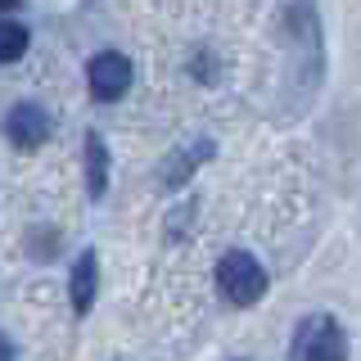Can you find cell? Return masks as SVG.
Masks as SVG:
<instances>
[{
    "label": "cell",
    "instance_id": "obj_5",
    "mask_svg": "<svg viewBox=\"0 0 361 361\" xmlns=\"http://www.w3.org/2000/svg\"><path fill=\"white\" fill-rule=\"evenodd\" d=\"M95 289H99V257H95V248H86V253L77 257V267H73V280H68V302H73L77 316L90 312Z\"/></svg>",
    "mask_w": 361,
    "mask_h": 361
},
{
    "label": "cell",
    "instance_id": "obj_9",
    "mask_svg": "<svg viewBox=\"0 0 361 361\" xmlns=\"http://www.w3.org/2000/svg\"><path fill=\"white\" fill-rule=\"evenodd\" d=\"M0 361H14V343H9L5 334H0Z\"/></svg>",
    "mask_w": 361,
    "mask_h": 361
},
{
    "label": "cell",
    "instance_id": "obj_7",
    "mask_svg": "<svg viewBox=\"0 0 361 361\" xmlns=\"http://www.w3.org/2000/svg\"><path fill=\"white\" fill-rule=\"evenodd\" d=\"M27 27L23 23H14V18H5L0 23V63H14V59H23L27 54Z\"/></svg>",
    "mask_w": 361,
    "mask_h": 361
},
{
    "label": "cell",
    "instance_id": "obj_6",
    "mask_svg": "<svg viewBox=\"0 0 361 361\" xmlns=\"http://www.w3.org/2000/svg\"><path fill=\"white\" fill-rule=\"evenodd\" d=\"M86 185H90V195H104V185H109V149H104V140H99V131H90L86 135Z\"/></svg>",
    "mask_w": 361,
    "mask_h": 361
},
{
    "label": "cell",
    "instance_id": "obj_4",
    "mask_svg": "<svg viewBox=\"0 0 361 361\" xmlns=\"http://www.w3.org/2000/svg\"><path fill=\"white\" fill-rule=\"evenodd\" d=\"M5 135L18 145V149H41L45 140H50V113H45L41 104H14L5 118Z\"/></svg>",
    "mask_w": 361,
    "mask_h": 361
},
{
    "label": "cell",
    "instance_id": "obj_2",
    "mask_svg": "<svg viewBox=\"0 0 361 361\" xmlns=\"http://www.w3.org/2000/svg\"><path fill=\"white\" fill-rule=\"evenodd\" d=\"M289 361H348V334L334 316H307L289 338Z\"/></svg>",
    "mask_w": 361,
    "mask_h": 361
},
{
    "label": "cell",
    "instance_id": "obj_1",
    "mask_svg": "<svg viewBox=\"0 0 361 361\" xmlns=\"http://www.w3.org/2000/svg\"><path fill=\"white\" fill-rule=\"evenodd\" d=\"M217 289L231 307H253L257 298L267 293V271L253 253L244 248H226L217 257Z\"/></svg>",
    "mask_w": 361,
    "mask_h": 361
},
{
    "label": "cell",
    "instance_id": "obj_8",
    "mask_svg": "<svg viewBox=\"0 0 361 361\" xmlns=\"http://www.w3.org/2000/svg\"><path fill=\"white\" fill-rule=\"evenodd\" d=\"M203 158H212V145H208V140H195V149H190V154L180 149V154L172 158V163H167V185H180V180L195 172Z\"/></svg>",
    "mask_w": 361,
    "mask_h": 361
},
{
    "label": "cell",
    "instance_id": "obj_3",
    "mask_svg": "<svg viewBox=\"0 0 361 361\" xmlns=\"http://www.w3.org/2000/svg\"><path fill=\"white\" fill-rule=\"evenodd\" d=\"M86 77H90V95L99 104H113V99H122L131 90V59L118 50H99L86 68Z\"/></svg>",
    "mask_w": 361,
    "mask_h": 361
}]
</instances>
